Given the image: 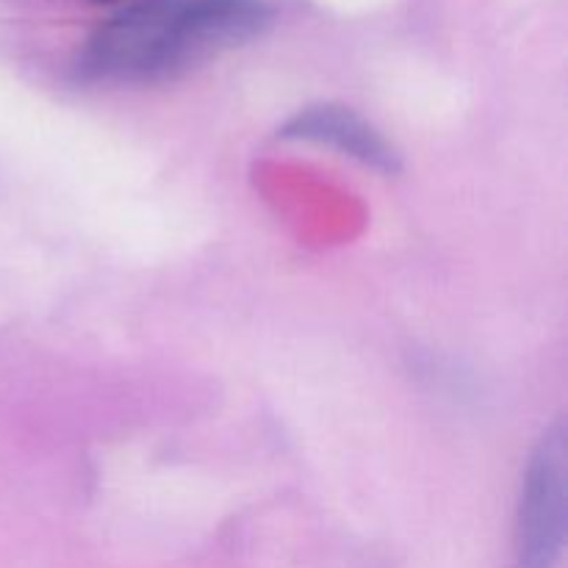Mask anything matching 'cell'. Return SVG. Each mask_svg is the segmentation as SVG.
Returning a JSON list of instances; mask_svg holds the SVG:
<instances>
[{"instance_id": "cell-1", "label": "cell", "mask_w": 568, "mask_h": 568, "mask_svg": "<svg viewBox=\"0 0 568 568\" xmlns=\"http://www.w3.org/2000/svg\"><path fill=\"white\" fill-rule=\"evenodd\" d=\"M266 0H136L89 37L78 59L87 81L159 83L266 33Z\"/></svg>"}, {"instance_id": "cell-2", "label": "cell", "mask_w": 568, "mask_h": 568, "mask_svg": "<svg viewBox=\"0 0 568 568\" xmlns=\"http://www.w3.org/2000/svg\"><path fill=\"white\" fill-rule=\"evenodd\" d=\"M566 525V455L560 427L544 436L527 466L521 491L516 568H555Z\"/></svg>"}, {"instance_id": "cell-3", "label": "cell", "mask_w": 568, "mask_h": 568, "mask_svg": "<svg viewBox=\"0 0 568 568\" xmlns=\"http://www.w3.org/2000/svg\"><path fill=\"white\" fill-rule=\"evenodd\" d=\"M283 136L327 144V148L342 150L344 155H353V159L364 161L366 166H375V170H397V155L388 148L386 139L375 128L366 125L358 114L342 109V105H314L308 111H300L292 122L283 125Z\"/></svg>"}, {"instance_id": "cell-4", "label": "cell", "mask_w": 568, "mask_h": 568, "mask_svg": "<svg viewBox=\"0 0 568 568\" xmlns=\"http://www.w3.org/2000/svg\"><path fill=\"white\" fill-rule=\"evenodd\" d=\"M92 3H114V0H92Z\"/></svg>"}]
</instances>
